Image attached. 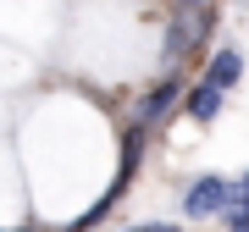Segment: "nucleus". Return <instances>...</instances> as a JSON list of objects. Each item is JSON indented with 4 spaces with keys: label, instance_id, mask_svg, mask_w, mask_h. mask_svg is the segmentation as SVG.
Masks as SVG:
<instances>
[{
    "label": "nucleus",
    "instance_id": "nucleus-6",
    "mask_svg": "<svg viewBox=\"0 0 249 232\" xmlns=\"http://www.w3.org/2000/svg\"><path fill=\"white\" fill-rule=\"evenodd\" d=\"M127 232H183V227H172V221H139V227H127Z\"/></svg>",
    "mask_w": 249,
    "mask_h": 232
},
{
    "label": "nucleus",
    "instance_id": "nucleus-1",
    "mask_svg": "<svg viewBox=\"0 0 249 232\" xmlns=\"http://www.w3.org/2000/svg\"><path fill=\"white\" fill-rule=\"evenodd\" d=\"M227 205H232V182H227V177H194V182H188V194H183V210L194 215V221L222 215Z\"/></svg>",
    "mask_w": 249,
    "mask_h": 232
},
{
    "label": "nucleus",
    "instance_id": "nucleus-2",
    "mask_svg": "<svg viewBox=\"0 0 249 232\" xmlns=\"http://www.w3.org/2000/svg\"><path fill=\"white\" fill-rule=\"evenodd\" d=\"M183 94H188V89H183V78H160L155 89L139 99V122H133V127H144V133H150V127H155V122H160V116H166L172 105H178Z\"/></svg>",
    "mask_w": 249,
    "mask_h": 232
},
{
    "label": "nucleus",
    "instance_id": "nucleus-4",
    "mask_svg": "<svg viewBox=\"0 0 249 232\" xmlns=\"http://www.w3.org/2000/svg\"><path fill=\"white\" fill-rule=\"evenodd\" d=\"M188 116H194V122H216V116H222V89H211V83H194V89H188Z\"/></svg>",
    "mask_w": 249,
    "mask_h": 232
},
{
    "label": "nucleus",
    "instance_id": "nucleus-3",
    "mask_svg": "<svg viewBox=\"0 0 249 232\" xmlns=\"http://www.w3.org/2000/svg\"><path fill=\"white\" fill-rule=\"evenodd\" d=\"M238 78H244V55H238V45H222V50L211 55V66H205V83L227 94V89H232Z\"/></svg>",
    "mask_w": 249,
    "mask_h": 232
},
{
    "label": "nucleus",
    "instance_id": "nucleus-8",
    "mask_svg": "<svg viewBox=\"0 0 249 232\" xmlns=\"http://www.w3.org/2000/svg\"><path fill=\"white\" fill-rule=\"evenodd\" d=\"M238 188H244V194H249V171H244V177H238Z\"/></svg>",
    "mask_w": 249,
    "mask_h": 232
},
{
    "label": "nucleus",
    "instance_id": "nucleus-5",
    "mask_svg": "<svg viewBox=\"0 0 249 232\" xmlns=\"http://www.w3.org/2000/svg\"><path fill=\"white\" fill-rule=\"evenodd\" d=\"M222 221H227V232H249V205H232V210H222Z\"/></svg>",
    "mask_w": 249,
    "mask_h": 232
},
{
    "label": "nucleus",
    "instance_id": "nucleus-7",
    "mask_svg": "<svg viewBox=\"0 0 249 232\" xmlns=\"http://www.w3.org/2000/svg\"><path fill=\"white\" fill-rule=\"evenodd\" d=\"M178 11H211V0H178Z\"/></svg>",
    "mask_w": 249,
    "mask_h": 232
},
{
    "label": "nucleus",
    "instance_id": "nucleus-9",
    "mask_svg": "<svg viewBox=\"0 0 249 232\" xmlns=\"http://www.w3.org/2000/svg\"><path fill=\"white\" fill-rule=\"evenodd\" d=\"M11 232H34V227H11Z\"/></svg>",
    "mask_w": 249,
    "mask_h": 232
}]
</instances>
